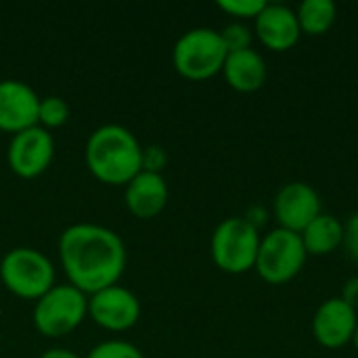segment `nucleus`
I'll use <instances>...</instances> for the list:
<instances>
[{
  "mask_svg": "<svg viewBox=\"0 0 358 358\" xmlns=\"http://www.w3.org/2000/svg\"><path fill=\"white\" fill-rule=\"evenodd\" d=\"M168 182L162 174L141 170L126 187H124V203L128 212L138 220L157 218L168 206Z\"/></svg>",
  "mask_w": 358,
  "mask_h": 358,
  "instance_id": "14",
  "label": "nucleus"
},
{
  "mask_svg": "<svg viewBox=\"0 0 358 358\" xmlns=\"http://www.w3.org/2000/svg\"><path fill=\"white\" fill-rule=\"evenodd\" d=\"M227 46L220 31L212 27H193L185 31L172 48V65L178 76L191 82H203L222 73Z\"/></svg>",
  "mask_w": 358,
  "mask_h": 358,
  "instance_id": "3",
  "label": "nucleus"
},
{
  "mask_svg": "<svg viewBox=\"0 0 358 358\" xmlns=\"http://www.w3.org/2000/svg\"><path fill=\"white\" fill-rule=\"evenodd\" d=\"M55 157V138L48 130L34 126L10 136L6 147V164L19 178L42 176Z\"/></svg>",
  "mask_w": 358,
  "mask_h": 358,
  "instance_id": "8",
  "label": "nucleus"
},
{
  "mask_svg": "<svg viewBox=\"0 0 358 358\" xmlns=\"http://www.w3.org/2000/svg\"><path fill=\"white\" fill-rule=\"evenodd\" d=\"M40 96L21 80H0V132L17 134L38 126Z\"/></svg>",
  "mask_w": 358,
  "mask_h": 358,
  "instance_id": "12",
  "label": "nucleus"
},
{
  "mask_svg": "<svg viewBox=\"0 0 358 358\" xmlns=\"http://www.w3.org/2000/svg\"><path fill=\"white\" fill-rule=\"evenodd\" d=\"M252 29H254V38L273 52L292 50L302 38L296 10L287 4L266 2L262 13L254 19Z\"/></svg>",
  "mask_w": 358,
  "mask_h": 358,
  "instance_id": "13",
  "label": "nucleus"
},
{
  "mask_svg": "<svg viewBox=\"0 0 358 358\" xmlns=\"http://www.w3.org/2000/svg\"><path fill=\"white\" fill-rule=\"evenodd\" d=\"M300 237L308 256H329L344 245V222L334 214L321 212Z\"/></svg>",
  "mask_w": 358,
  "mask_h": 358,
  "instance_id": "16",
  "label": "nucleus"
},
{
  "mask_svg": "<svg viewBox=\"0 0 358 358\" xmlns=\"http://www.w3.org/2000/svg\"><path fill=\"white\" fill-rule=\"evenodd\" d=\"M296 17L302 34L325 36L338 19V6L334 0H304L298 4Z\"/></svg>",
  "mask_w": 358,
  "mask_h": 358,
  "instance_id": "17",
  "label": "nucleus"
},
{
  "mask_svg": "<svg viewBox=\"0 0 358 358\" xmlns=\"http://www.w3.org/2000/svg\"><path fill=\"white\" fill-rule=\"evenodd\" d=\"M88 317V296L73 285H55L34 304V327L40 336L59 340L73 334Z\"/></svg>",
  "mask_w": 358,
  "mask_h": 358,
  "instance_id": "6",
  "label": "nucleus"
},
{
  "mask_svg": "<svg viewBox=\"0 0 358 358\" xmlns=\"http://www.w3.org/2000/svg\"><path fill=\"white\" fill-rule=\"evenodd\" d=\"M220 38H222L229 52H237V50L252 48L254 29L243 21H233V23H229V25H224L220 29Z\"/></svg>",
  "mask_w": 358,
  "mask_h": 358,
  "instance_id": "19",
  "label": "nucleus"
},
{
  "mask_svg": "<svg viewBox=\"0 0 358 358\" xmlns=\"http://www.w3.org/2000/svg\"><path fill=\"white\" fill-rule=\"evenodd\" d=\"M344 245L350 258L358 262V212H355L344 224Z\"/></svg>",
  "mask_w": 358,
  "mask_h": 358,
  "instance_id": "23",
  "label": "nucleus"
},
{
  "mask_svg": "<svg viewBox=\"0 0 358 358\" xmlns=\"http://www.w3.org/2000/svg\"><path fill=\"white\" fill-rule=\"evenodd\" d=\"M222 76L233 90L241 94H252V92H258L266 84L268 69H266L264 57L258 50L245 48V50L227 55Z\"/></svg>",
  "mask_w": 358,
  "mask_h": 358,
  "instance_id": "15",
  "label": "nucleus"
},
{
  "mask_svg": "<svg viewBox=\"0 0 358 358\" xmlns=\"http://www.w3.org/2000/svg\"><path fill=\"white\" fill-rule=\"evenodd\" d=\"M350 344H352V346L358 350V325H357V329H355V336H352V342H350Z\"/></svg>",
  "mask_w": 358,
  "mask_h": 358,
  "instance_id": "27",
  "label": "nucleus"
},
{
  "mask_svg": "<svg viewBox=\"0 0 358 358\" xmlns=\"http://www.w3.org/2000/svg\"><path fill=\"white\" fill-rule=\"evenodd\" d=\"M306 258L302 237L277 227L262 235L254 271L271 285H285L302 273Z\"/></svg>",
  "mask_w": 358,
  "mask_h": 358,
  "instance_id": "7",
  "label": "nucleus"
},
{
  "mask_svg": "<svg viewBox=\"0 0 358 358\" xmlns=\"http://www.w3.org/2000/svg\"><path fill=\"white\" fill-rule=\"evenodd\" d=\"M69 120V105L61 96H44L38 107V126L44 130H57Z\"/></svg>",
  "mask_w": 358,
  "mask_h": 358,
  "instance_id": "18",
  "label": "nucleus"
},
{
  "mask_svg": "<svg viewBox=\"0 0 358 358\" xmlns=\"http://www.w3.org/2000/svg\"><path fill=\"white\" fill-rule=\"evenodd\" d=\"M340 298L358 313V275L357 277H352V279H348V281L344 283L342 296H340Z\"/></svg>",
  "mask_w": 358,
  "mask_h": 358,
  "instance_id": "25",
  "label": "nucleus"
},
{
  "mask_svg": "<svg viewBox=\"0 0 358 358\" xmlns=\"http://www.w3.org/2000/svg\"><path fill=\"white\" fill-rule=\"evenodd\" d=\"M321 197L317 189L308 182L296 180L283 185L273 199V216L279 229L302 233L319 214H321Z\"/></svg>",
  "mask_w": 358,
  "mask_h": 358,
  "instance_id": "10",
  "label": "nucleus"
},
{
  "mask_svg": "<svg viewBox=\"0 0 358 358\" xmlns=\"http://www.w3.org/2000/svg\"><path fill=\"white\" fill-rule=\"evenodd\" d=\"M168 166V153L162 145H149L143 147V170L162 174V170Z\"/></svg>",
  "mask_w": 358,
  "mask_h": 358,
  "instance_id": "22",
  "label": "nucleus"
},
{
  "mask_svg": "<svg viewBox=\"0 0 358 358\" xmlns=\"http://www.w3.org/2000/svg\"><path fill=\"white\" fill-rule=\"evenodd\" d=\"M84 162L99 182L126 187L143 170V147L126 126L105 124L90 132Z\"/></svg>",
  "mask_w": 358,
  "mask_h": 358,
  "instance_id": "2",
  "label": "nucleus"
},
{
  "mask_svg": "<svg viewBox=\"0 0 358 358\" xmlns=\"http://www.w3.org/2000/svg\"><path fill=\"white\" fill-rule=\"evenodd\" d=\"M59 262L67 283L86 296L117 285L128 262L122 237L94 222H78L59 235Z\"/></svg>",
  "mask_w": 358,
  "mask_h": 358,
  "instance_id": "1",
  "label": "nucleus"
},
{
  "mask_svg": "<svg viewBox=\"0 0 358 358\" xmlns=\"http://www.w3.org/2000/svg\"><path fill=\"white\" fill-rule=\"evenodd\" d=\"M40 358H82L80 355H76L73 350H67V348H48L42 352Z\"/></svg>",
  "mask_w": 358,
  "mask_h": 358,
  "instance_id": "26",
  "label": "nucleus"
},
{
  "mask_svg": "<svg viewBox=\"0 0 358 358\" xmlns=\"http://www.w3.org/2000/svg\"><path fill=\"white\" fill-rule=\"evenodd\" d=\"M266 6L264 0H220L218 8L227 15H231L235 21H248V19H256L262 8Z\"/></svg>",
  "mask_w": 358,
  "mask_h": 358,
  "instance_id": "21",
  "label": "nucleus"
},
{
  "mask_svg": "<svg viewBox=\"0 0 358 358\" xmlns=\"http://www.w3.org/2000/svg\"><path fill=\"white\" fill-rule=\"evenodd\" d=\"M260 239V231L254 229L243 216L224 218L214 229L210 239L212 262L227 275L250 273L256 266Z\"/></svg>",
  "mask_w": 358,
  "mask_h": 358,
  "instance_id": "5",
  "label": "nucleus"
},
{
  "mask_svg": "<svg viewBox=\"0 0 358 358\" xmlns=\"http://www.w3.org/2000/svg\"><path fill=\"white\" fill-rule=\"evenodd\" d=\"M55 277L50 258L36 248H13L0 260L2 285L21 300H40L57 285Z\"/></svg>",
  "mask_w": 358,
  "mask_h": 358,
  "instance_id": "4",
  "label": "nucleus"
},
{
  "mask_svg": "<svg viewBox=\"0 0 358 358\" xmlns=\"http://www.w3.org/2000/svg\"><path fill=\"white\" fill-rule=\"evenodd\" d=\"M254 229H262L266 222H268V218H271V214L266 212V208H262V206H252L248 212H245V216H243Z\"/></svg>",
  "mask_w": 358,
  "mask_h": 358,
  "instance_id": "24",
  "label": "nucleus"
},
{
  "mask_svg": "<svg viewBox=\"0 0 358 358\" xmlns=\"http://www.w3.org/2000/svg\"><path fill=\"white\" fill-rule=\"evenodd\" d=\"M86 358H145L141 348L126 340H105L90 348Z\"/></svg>",
  "mask_w": 358,
  "mask_h": 358,
  "instance_id": "20",
  "label": "nucleus"
},
{
  "mask_svg": "<svg viewBox=\"0 0 358 358\" xmlns=\"http://www.w3.org/2000/svg\"><path fill=\"white\" fill-rule=\"evenodd\" d=\"M358 325V313L340 296L325 300L313 317V336L327 350H340L352 342Z\"/></svg>",
  "mask_w": 358,
  "mask_h": 358,
  "instance_id": "11",
  "label": "nucleus"
},
{
  "mask_svg": "<svg viewBox=\"0 0 358 358\" xmlns=\"http://www.w3.org/2000/svg\"><path fill=\"white\" fill-rule=\"evenodd\" d=\"M88 317L96 327L111 334H122L138 323L141 302L128 287L117 283L88 296Z\"/></svg>",
  "mask_w": 358,
  "mask_h": 358,
  "instance_id": "9",
  "label": "nucleus"
}]
</instances>
